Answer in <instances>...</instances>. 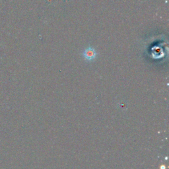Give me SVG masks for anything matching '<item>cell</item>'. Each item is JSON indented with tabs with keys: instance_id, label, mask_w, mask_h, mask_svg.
<instances>
[{
	"instance_id": "obj_1",
	"label": "cell",
	"mask_w": 169,
	"mask_h": 169,
	"mask_svg": "<svg viewBox=\"0 0 169 169\" xmlns=\"http://www.w3.org/2000/svg\"><path fill=\"white\" fill-rule=\"evenodd\" d=\"M97 52L94 48L92 46H89L83 52V56L87 61L91 62L93 61L97 57Z\"/></svg>"
}]
</instances>
